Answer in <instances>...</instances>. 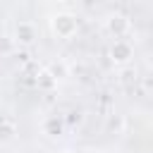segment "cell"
Returning <instances> with one entry per match:
<instances>
[{"mask_svg": "<svg viewBox=\"0 0 153 153\" xmlns=\"http://www.w3.org/2000/svg\"><path fill=\"white\" fill-rule=\"evenodd\" d=\"M120 81H122L124 86H131V84L136 81V67H129V65L122 67V69H120Z\"/></svg>", "mask_w": 153, "mask_h": 153, "instance_id": "10", "label": "cell"}, {"mask_svg": "<svg viewBox=\"0 0 153 153\" xmlns=\"http://www.w3.org/2000/svg\"><path fill=\"white\" fill-rule=\"evenodd\" d=\"M131 57H134L131 43H127V41H115V43L110 45V60H112V65L127 67V65L131 62Z\"/></svg>", "mask_w": 153, "mask_h": 153, "instance_id": "2", "label": "cell"}, {"mask_svg": "<svg viewBox=\"0 0 153 153\" xmlns=\"http://www.w3.org/2000/svg\"><path fill=\"white\" fill-rule=\"evenodd\" d=\"M84 153H105L103 148H88V151H84Z\"/></svg>", "mask_w": 153, "mask_h": 153, "instance_id": "14", "label": "cell"}, {"mask_svg": "<svg viewBox=\"0 0 153 153\" xmlns=\"http://www.w3.org/2000/svg\"><path fill=\"white\" fill-rule=\"evenodd\" d=\"M36 38H38V31H36V26L31 22H17V26H14V41H17V45H24V48L33 45Z\"/></svg>", "mask_w": 153, "mask_h": 153, "instance_id": "3", "label": "cell"}, {"mask_svg": "<svg viewBox=\"0 0 153 153\" xmlns=\"http://www.w3.org/2000/svg\"><path fill=\"white\" fill-rule=\"evenodd\" d=\"M105 29H108L112 36H124V33L129 31V19H127L124 14H120V12H112V14L105 17Z\"/></svg>", "mask_w": 153, "mask_h": 153, "instance_id": "4", "label": "cell"}, {"mask_svg": "<svg viewBox=\"0 0 153 153\" xmlns=\"http://www.w3.org/2000/svg\"><path fill=\"white\" fill-rule=\"evenodd\" d=\"M60 153H74V151H60Z\"/></svg>", "mask_w": 153, "mask_h": 153, "instance_id": "16", "label": "cell"}, {"mask_svg": "<svg viewBox=\"0 0 153 153\" xmlns=\"http://www.w3.org/2000/svg\"><path fill=\"white\" fill-rule=\"evenodd\" d=\"M62 131H65V120L62 117H45L43 120V134L57 139V136H62Z\"/></svg>", "mask_w": 153, "mask_h": 153, "instance_id": "5", "label": "cell"}, {"mask_svg": "<svg viewBox=\"0 0 153 153\" xmlns=\"http://www.w3.org/2000/svg\"><path fill=\"white\" fill-rule=\"evenodd\" d=\"M36 86L43 88V91H53V88L57 86V79H55L48 69H38V74H36Z\"/></svg>", "mask_w": 153, "mask_h": 153, "instance_id": "7", "label": "cell"}, {"mask_svg": "<svg viewBox=\"0 0 153 153\" xmlns=\"http://www.w3.org/2000/svg\"><path fill=\"white\" fill-rule=\"evenodd\" d=\"M0 12H2V5H0Z\"/></svg>", "mask_w": 153, "mask_h": 153, "instance_id": "18", "label": "cell"}, {"mask_svg": "<svg viewBox=\"0 0 153 153\" xmlns=\"http://www.w3.org/2000/svg\"><path fill=\"white\" fill-rule=\"evenodd\" d=\"M146 88H148V91H153V79H146Z\"/></svg>", "mask_w": 153, "mask_h": 153, "instance_id": "15", "label": "cell"}, {"mask_svg": "<svg viewBox=\"0 0 153 153\" xmlns=\"http://www.w3.org/2000/svg\"><path fill=\"white\" fill-rule=\"evenodd\" d=\"M17 60H19L22 65H26V62H29V53H26V50H19V53H17Z\"/></svg>", "mask_w": 153, "mask_h": 153, "instance_id": "12", "label": "cell"}, {"mask_svg": "<svg viewBox=\"0 0 153 153\" xmlns=\"http://www.w3.org/2000/svg\"><path fill=\"white\" fill-rule=\"evenodd\" d=\"M131 153H146V151H131Z\"/></svg>", "mask_w": 153, "mask_h": 153, "instance_id": "17", "label": "cell"}, {"mask_svg": "<svg viewBox=\"0 0 153 153\" xmlns=\"http://www.w3.org/2000/svg\"><path fill=\"white\" fill-rule=\"evenodd\" d=\"M17 134V127L12 122H0V141H12Z\"/></svg>", "mask_w": 153, "mask_h": 153, "instance_id": "11", "label": "cell"}, {"mask_svg": "<svg viewBox=\"0 0 153 153\" xmlns=\"http://www.w3.org/2000/svg\"><path fill=\"white\" fill-rule=\"evenodd\" d=\"M79 120H81V115H79L76 110H72V112H69V122H79Z\"/></svg>", "mask_w": 153, "mask_h": 153, "instance_id": "13", "label": "cell"}, {"mask_svg": "<svg viewBox=\"0 0 153 153\" xmlns=\"http://www.w3.org/2000/svg\"><path fill=\"white\" fill-rule=\"evenodd\" d=\"M45 69H48V72H50V74H53L57 81H60V79H65V76H69V65H67V62H62V60L50 62Z\"/></svg>", "mask_w": 153, "mask_h": 153, "instance_id": "8", "label": "cell"}, {"mask_svg": "<svg viewBox=\"0 0 153 153\" xmlns=\"http://www.w3.org/2000/svg\"><path fill=\"white\" fill-rule=\"evenodd\" d=\"M124 127H127V122H124V115L110 112V115L105 117V129H108L110 134H122V131H124Z\"/></svg>", "mask_w": 153, "mask_h": 153, "instance_id": "6", "label": "cell"}, {"mask_svg": "<svg viewBox=\"0 0 153 153\" xmlns=\"http://www.w3.org/2000/svg\"><path fill=\"white\" fill-rule=\"evenodd\" d=\"M17 50L14 36H0V55H12Z\"/></svg>", "mask_w": 153, "mask_h": 153, "instance_id": "9", "label": "cell"}, {"mask_svg": "<svg viewBox=\"0 0 153 153\" xmlns=\"http://www.w3.org/2000/svg\"><path fill=\"white\" fill-rule=\"evenodd\" d=\"M50 29L57 38H72L79 29V22L72 12H57L50 17Z\"/></svg>", "mask_w": 153, "mask_h": 153, "instance_id": "1", "label": "cell"}]
</instances>
